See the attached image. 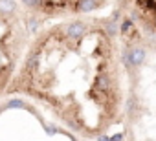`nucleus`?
<instances>
[{
	"label": "nucleus",
	"mask_w": 156,
	"mask_h": 141,
	"mask_svg": "<svg viewBox=\"0 0 156 141\" xmlns=\"http://www.w3.org/2000/svg\"><path fill=\"white\" fill-rule=\"evenodd\" d=\"M9 94L46 108L85 139L123 123L127 60L121 31L107 19L73 15L35 33Z\"/></svg>",
	"instance_id": "nucleus-1"
},
{
	"label": "nucleus",
	"mask_w": 156,
	"mask_h": 141,
	"mask_svg": "<svg viewBox=\"0 0 156 141\" xmlns=\"http://www.w3.org/2000/svg\"><path fill=\"white\" fill-rule=\"evenodd\" d=\"M127 60V103L121 141H156V33L121 29Z\"/></svg>",
	"instance_id": "nucleus-2"
},
{
	"label": "nucleus",
	"mask_w": 156,
	"mask_h": 141,
	"mask_svg": "<svg viewBox=\"0 0 156 141\" xmlns=\"http://www.w3.org/2000/svg\"><path fill=\"white\" fill-rule=\"evenodd\" d=\"M30 13L35 11L24 0H0V95L9 94L37 33H33Z\"/></svg>",
	"instance_id": "nucleus-3"
},
{
	"label": "nucleus",
	"mask_w": 156,
	"mask_h": 141,
	"mask_svg": "<svg viewBox=\"0 0 156 141\" xmlns=\"http://www.w3.org/2000/svg\"><path fill=\"white\" fill-rule=\"evenodd\" d=\"M24 2L37 15L53 17V19H68L73 15H79L88 0H24Z\"/></svg>",
	"instance_id": "nucleus-4"
},
{
	"label": "nucleus",
	"mask_w": 156,
	"mask_h": 141,
	"mask_svg": "<svg viewBox=\"0 0 156 141\" xmlns=\"http://www.w3.org/2000/svg\"><path fill=\"white\" fill-rule=\"evenodd\" d=\"M130 20L140 24V29L156 33V0H125Z\"/></svg>",
	"instance_id": "nucleus-5"
}]
</instances>
